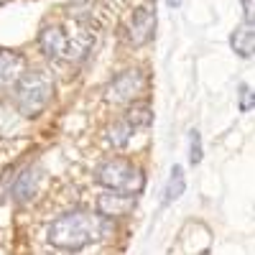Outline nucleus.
I'll list each match as a JSON object with an SVG mask.
<instances>
[{
  "mask_svg": "<svg viewBox=\"0 0 255 255\" xmlns=\"http://www.w3.org/2000/svg\"><path fill=\"white\" fill-rule=\"evenodd\" d=\"M26 72V59L18 51H8L0 49V92L10 84H15V79Z\"/></svg>",
  "mask_w": 255,
  "mask_h": 255,
  "instance_id": "nucleus-9",
  "label": "nucleus"
},
{
  "mask_svg": "<svg viewBox=\"0 0 255 255\" xmlns=\"http://www.w3.org/2000/svg\"><path fill=\"white\" fill-rule=\"evenodd\" d=\"M156 33V15L151 8H138L130 15V23H128V36H130V44L135 46H145L148 41Z\"/></svg>",
  "mask_w": 255,
  "mask_h": 255,
  "instance_id": "nucleus-8",
  "label": "nucleus"
},
{
  "mask_svg": "<svg viewBox=\"0 0 255 255\" xmlns=\"http://www.w3.org/2000/svg\"><path fill=\"white\" fill-rule=\"evenodd\" d=\"M133 130H135V128L128 123V118H118V120H113V123L108 125L105 138H108V143L115 145V148H125L128 140L133 138Z\"/></svg>",
  "mask_w": 255,
  "mask_h": 255,
  "instance_id": "nucleus-12",
  "label": "nucleus"
},
{
  "mask_svg": "<svg viewBox=\"0 0 255 255\" xmlns=\"http://www.w3.org/2000/svg\"><path fill=\"white\" fill-rule=\"evenodd\" d=\"M189 161L194 166L202 161V135H199V130L189 133Z\"/></svg>",
  "mask_w": 255,
  "mask_h": 255,
  "instance_id": "nucleus-15",
  "label": "nucleus"
},
{
  "mask_svg": "<svg viewBox=\"0 0 255 255\" xmlns=\"http://www.w3.org/2000/svg\"><path fill=\"white\" fill-rule=\"evenodd\" d=\"M97 184H102L105 189H115V191H125V194H138L145 186V174L143 168H138L135 163H130L128 158H113L105 161L97 171H95Z\"/></svg>",
  "mask_w": 255,
  "mask_h": 255,
  "instance_id": "nucleus-3",
  "label": "nucleus"
},
{
  "mask_svg": "<svg viewBox=\"0 0 255 255\" xmlns=\"http://www.w3.org/2000/svg\"><path fill=\"white\" fill-rule=\"evenodd\" d=\"M0 3H3V0H0Z\"/></svg>",
  "mask_w": 255,
  "mask_h": 255,
  "instance_id": "nucleus-19",
  "label": "nucleus"
},
{
  "mask_svg": "<svg viewBox=\"0 0 255 255\" xmlns=\"http://www.w3.org/2000/svg\"><path fill=\"white\" fill-rule=\"evenodd\" d=\"M128 123H130L133 128H145V125H151L153 123V110H151V105L148 102H130V110H128Z\"/></svg>",
  "mask_w": 255,
  "mask_h": 255,
  "instance_id": "nucleus-14",
  "label": "nucleus"
},
{
  "mask_svg": "<svg viewBox=\"0 0 255 255\" xmlns=\"http://www.w3.org/2000/svg\"><path fill=\"white\" fill-rule=\"evenodd\" d=\"M168 5H171V8H179V5H181V0H168Z\"/></svg>",
  "mask_w": 255,
  "mask_h": 255,
  "instance_id": "nucleus-18",
  "label": "nucleus"
},
{
  "mask_svg": "<svg viewBox=\"0 0 255 255\" xmlns=\"http://www.w3.org/2000/svg\"><path fill=\"white\" fill-rule=\"evenodd\" d=\"M240 110H253V87H248V84L240 87Z\"/></svg>",
  "mask_w": 255,
  "mask_h": 255,
  "instance_id": "nucleus-16",
  "label": "nucleus"
},
{
  "mask_svg": "<svg viewBox=\"0 0 255 255\" xmlns=\"http://www.w3.org/2000/svg\"><path fill=\"white\" fill-rule=\"evenodd\" d=\"M54 92H56V84L49 72L44 69L23 72L13 84L15 110L23 118H36L49 108V102L54 100Z\"/></svg>",
  "mask_w": 255,
  "mask_h": 255,
  "instance_id": "nucleus-2",
  "label": "nucleus"
},
{
  "mask_svg": "<svg viewBox=\"0 0 255 255\" xmlns=\"http://www.w3.org/2000/svg\"><path fill=\"white\" fill-rule=\"evenodd\" d=\"M67 46H69V36L64 26H46L41 28L38 33V49L44 51V56L59 61V59H67Z\"/></svg>",
  "mask_w": 255,
  "mask_h": 255,
  "instance_id": "nucleus-7",
  "label": "nucleus"
},
{
  "mask_svg": "<svg viewBox=\"0 0 255 255\" xmlns=\"http://www.w3.org/2000/svg\"><path fill=\"white\" fill-rule=\"evenodd\" d=\"M148 90V77L143 69H125L115 74L105 87V102L108 105H130L140 100Z\"/></svg>",
  "mask_w": 255,
  "mask_h": 255,
  "instance_id": "nucleus-4",
  "label": "nucleus"
},
{
  "mask_svg": "<svg viewBox=\"0 0 255 255\" xmlns=\"http://www.w3.org/2000/svg\"><path fill=\"white\" fill-rule=\"evenodd\" d=\"M230 46L238 56L243 59H250L253 51H255V31H253V23H245V26H238L230 36Z\"/></svg>",
  "mask_w": 255,
  "mask_h": 255,
  "instance_id": "nucleus-11",
  "label": "nucleus"
},
{
  "mask_svg": "<svg viewBox=\"0 0 255 255\" xmlns=\"http://www.w3.org/2000/svg\"><path fill=\"white\" fill-rule=\"evenodd\" d=\"M135 194H125V191H115V189H108L105 194L97 197V215L102 217H123V215H130L135 209Z\"/></svg>",
  "mask_w": 255,
  "mask_h": 255,
  "instance_id": "nucleus-5",
  "label": "nucleus"
},
{
  "mask_svg": "<svg viewBox=\"0 0 255 255\" xmlns=\"http://www.w3.org/2000/svg\"><path fill=\"white\" fill-rule=\"evenodd\" d=\"M240 3H243V13H245V23H253V18H255V10H253L255 0H240Z\"/></svg>",
  "mask_w": 255,
  "mask_h": 255,
  "instance_id": "nucleus-17",
  "label": "nucleus"
},
{
  "mask_svg": "<svg viewBox=\"0 0 255 255\" xmlns=\"http://www.w3.org/2000/svg\"><path fill=\"white\" fill-rule=\"evenodd\" d=\"M92 41H95V28L87 26L84 20L79 18L77 26H74V33L69 36V46H67V59H84L87 51L92 49Z\"/></svg>",
  "mask_w": 255,
  "mask_h": 255,
  "instance_id": "nucleus-10",
  "label": "nucleus"
},
{
  "mask_svg": "<svg viewBox=\"0 0 255 255\" xmlns=\"http://www.w3.org/2000/svg\"><path fill=\"white\" fill-rule=\"evenodd\" d=\"M108 217L87 209H74L69 215H61L49 227V243L61 250H82L92 243L108 238Z\"/></svg>",
  "mask_w": 255,
  "mask_h": 255,
  "instance_id": "nucleus-1",
  "label": "nucleus"
},
{
  "mask_svg": "<svg viewBox=\"0 0 255 255\" xmlns=\"http://www.w3.org/2000/svg\"><path fill=\"white\" fill-rule=\"evenodd\" d=\"M186 189V179H184V168L181 166H174L171 168V176H168V184H166V191H163V204H171L176 202Z\"/></svg>",
  "mask_w": 255,
  "mask_h": 255,
  "instance_id": "nucleus-13",
  "label": "nucleus"
},
{
  "mask_svg": "<svg viewBox=\"0 0 255 255\" xmlns=\"http://www.w3.org/2000/svg\"><path fill=\"white\" fill-rule=\"evenodd\" d=\"M41 176H44V174H41L38 166H26L23 171L13 179V184H10V197H13V202L28 204V202L36 197L38 186H41Z\"/></svg>",
  "mask_w": 255,
  "mask_h": 255,
  "instance_id": "nucleus-6",
  "label": "nucleus"
}]
</instances>
